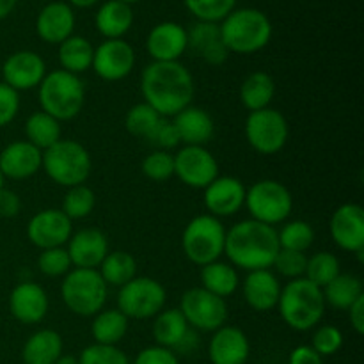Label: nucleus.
Returning <instances> with one entry per match:
<instances>
[{
	"instance_id": "a19ab883",
	"label": "nucleus",
	"mask_w": 364,
	"mask_h": 364,
	"mask_svg": "<svg viewBox=\"0 0 364 364\" xmlns=\"http://www.w3.org/2000/svg\"><path fill=\"white\" fill-rule=\"evenodd\" d=\"M188 13L198 21L220 23L237 7V0H183Z\"/></svg>"
},
{
	"instance_id": "bf43d9fd",
	"label": "nucleus",
	"mask_w": 364,
	"mask_h": 364,
	"mask_svg": "<svg viewBox=\"0 0 364 364\" xmlns=\"http://www.w3.org/2000/svg\"><path fill=\"white\" fill-rule=\"evenodd\" d=\"M117 2H123V4H128V6H132V4H137L141 2V0H117Z\"/></svg>"
},
{
	"instance_id": "603ef678",
	"label": "nucleus",
	"mask_w": 364,
	"mask_h": 364,
	"mask_svg": "<svg viewBox=\"0 0 364 364\" xmlns=\"http://www.w3.org/2000/svg\"><path fill=\"white\" fill-rule=\"evenodd\" d=\"M21 201L16 192L9 188H0V217L4 219H13L20 213Z\"/></svg>"
},
{
	"instance_id": "3c124183",
	"label": "nucleus",
	"mask_w": 364,
	"mask_h": 364,
	"mask_svg": "<svg viewBox=\"0 0 364 364\" xmlns=\"http://www.w3.org/2000/svg\"><path fill=\"white\" fill-rule=\"evenodd\" d=\"M134 364H180L178 363L176 354L174 350L166 347H160V345H155V347L142 348L141 352L135 358Z\"/></svg>"
},
{
	"instance_id": "4468645a",
	"label": "nucleus",
	"mask_w": 364,
	"mask_h": 364,
	"mask_svg": "<svg viewBox=\"0 0 364 364\" xmlns=\"http://www.w3.org/2000/svg\"><path fill=\"white\" fill-rule=\"evenodd\" d=\"M91 68L102 80H123L135 68L134 48L124 39H105L95 48Z\"/></svg>"
},
{
	"instance_id": "4d7b16f0",
	"label": "nucleus",
	"mask_w": 364,
	"mask_h": 364,
	"mask_svg": "<svg viewBox=\"0 0 364 364\" xmlns=\"http://www.w3.org/2000/svg\"><path fill=\"white\" fill-rule=\"evenodd\" d=\"M100 0H68V4L70 6H75V7H80V9H89V7H92L95 4H98Z\"/></svg>"
},
{
	"instance_id": "f257e3e1",
	"label": "nucleus",
	"mask_w": 364,
	"mask_h": 364,
	"mask_svg": "<svg viewBox=\"0 0 364 364\" xmlns=\"http://www.w3.org/2000/svg\"><path fill=\"white\" fill-rule=\"evenodd\" d=\"M141 91L160 117H174L178 112L192 105L196 95L194 77L180 63H155L142 70Z\"/></svg>"
},
{
	"instance_id": "393cba45",
	"label": "nucleus",
	"mask_w": 364,
	"mask_h": 364,
	"mask_svg": "<svg viewBox=\"0 0 364 364\" xmlns=\"http://www.w3.org/2000/svg\"><path fill=\"white\" fill-rule=\"evenodd\" d=\"M187 50L212 66H220L230 55L220 38L219 23L212 21H198L192 25L191 31H187Z\"/></svg>"
},
{
	"instance_id": "39448f33",
	"label": "nucleus",
	"mask_w": 364,
	"mask_h": 364,
	"mask_svg": "<svg viewBox=\"0 0 364 364\" xmlns=\"http://www.w3.org/2000/svg\"><path fill=\"white\" fill-rule=\"evenodd\" d=\"M41 110L57 121H70L82 112L85 102L84 82L78 75L55 70L46 73L38 91Z\"/></svg>"
},
{
	"instance_id": "a878e982",
	"label": "nucleus",
	"mask_w": 364,
	"mask_h": 364,
	"mask_svg": "<svg viewBox=\"0 0 364 364\" xmlns=\"http://www.w3.org/2000/svg\"><path fill=\"white\" fill-rule=\"evenodd\" d=\"M281 283L276 274L270 269L265 270H252L247 272L242 291L247 306H251L255 311L265 313L270 311L277 306L281 295Z\"/></svg>"
},
{
	"instance_id": "9b49d317",
	"label": "nucleus",
	"mask_w": 364,
	"mask_h": 364,
	"mask_svg": "<svg viewBox=\"0 0 364 364\" xmlns=\"http://www.w3.org/2000/svg\"><path fill=\"white\" fill-rule=\"evenodd\" d=\"M245 139L249 146L259 155H276L288 141V121L279 110L267 109L249 112L245 119Z\"/></svg>"
},
{
	"instance_id": "dca6fc26",
	"label": "nucleus",
	"mask_w": 364,
	"mask_h": 364,
	"mask_svg": "<svg viewBox=\"0 0 364 364\" xmlns=\"http://www.w3.org/2000/svg\"><path fill=\"white\" fill-rule=\"evenodd\" d=\"M45 75V60L39 53L32 52V50H20V52L11 53L2 64L4 84L18 92L39 87Z\"/></svg>"
},
{
	"instance_id": "a18cd8bd",
	"label": "nucleus",
	"mask_w": 364,
	"mask_h": 364,
	"mask_svg": "<svg viewBox=\"0 0 364 364\" xmlns=\"http://www.w3.org/2000/svg\"><path fill=\"white\" fill-rule=\"evenodd\" d=\"M78 364H130L127 354L114 345L92 343L82 350Z\"/></svg>"
},
{
	"instance_id": "13d9d810",
	"label": "nucleus",
	"mask_w": 364,
	"mask_h": 364,
	"mask_svg": "<svg viewBox=\"0 0 364 364\" xmlns=\"http://www.w3.org/2000/svg\"><path fill=\"white\" fill-rule=\"evenodd\" d=\"M53 364H78V358H75V355H64L63 354Z\"/></svg>"
},
{
	"instance_id": "7ed1b4c3",
	"label": "nucleus",
	"mask_w": 364,
	"mask_h": 364,
	"mask_svg": "<svg viewBox=\"0 0 364 364\" xmlns=\"http://www.w3.org/2000/svg\"><path fill=\"white\" fill-rule=\"evenodd\" d=\"M220 38L228 52L249 55L265 48L272 38V23L263 11L235 7L219 23Z\"/></svg>"
},
{
	"instance_id": "1a4fd4ad",
	"label": "nucleus",
	"mask_w": 364,
	"mask_h": 364,
	"mask_svg": "<svg viewBox=\"0 0 364 364\" xmlns=\"http://www.w3.org/2000/svg\"><path fill=\"white\" fill-rule=\"evenodd\" d=\"M245 208L251 219L276 226L284 223L294 210V198L287 185L276 180H259L245 192Z\"/></svg>"
},
{
	"instance_id": "aec40b11",
	"label": "nucleus",
	"mask_w": 364,
	"mask_h": 364,
	"mask_svg": "<svg viewBox=\"0 0 364 364\" xmlns=\"http://www.w3.org/2000/svg\"><path fill=\"white\" fill-rule=\"evenodd\" d=\"M48 295L32 281H23L16 284L9 295V311L18 322L25 326H34L43 322V318L48 313Z\"/></svg>"
},
{
	"instance_id": "cd10ccee",
	"label": "nucleus",
	"mask_w": 364,
	"mask_h": 364,
	"mask_svg": "<svg viewBox=\"0 0 364 364\" xmlns=\"http://www.w3.org/2000/svg\"><path fill=\"white\" fill-rule=\"evenodd\" d=\"M180 142L185 146H205L213 137V119L201 107L188 105L173 117Z\"/></svg>"
},
{
	"instance_id": "6ab92c4d",
	"label": "nucleus",
	"mask_w": 364,
	"mask_h": 364,
	"mask_svg": "<svg viewBox=\"0 0 364 364\" xmlns=\"http://www.w3.org/2000/svg\"><path fill=\"white\" fill-rule=\"evenodd\" d=\"M146 50L155 63H174L187 52V28L176 21H162L149 31Z\"/></svg>"
},
{
	"instance_id": "49530a36",
	"label": "nucleus",
	"mask_w": 364,
	"mask_h": 364,
	"mask_svg": "<svg viewBox=\"0 0 364 364\" xmlns=\"http://www.w3.org/2000/svg\"><path fill=\"white\" fill-rule=\"evenodd\" d=\"M306 263H308V256L304 252L279 249L272 267L277 270V274H281V276L288 277L291 281L299 279V277H304Z\"/></svg>"
},
{
	"instance_id": "bb28decb",
	"label": "nucleus",
	"mask_w": 364,
	"mask_h": 364,
	"mask_svg": "<svg viewBox=\"0 0 364 364\" xmlns=\"http://www.w3.org/2000/svg\"><path fill=\"white\" fill-rule=\"evenodd\" d=\"M153 338L160 347L171 350H187V343L192 340L191 327L178 308L162 309L153 322Z\"/></svg>"
},
{
	"instance_id": "c9c22d12",
	"label": "nucleus",
	"mask_w": 364,
	"mask_h": 364,
	"mask_svg": "<svg viewBox=\"0 0 364 364\" xmlns=\"http://www.w3.org/2000/svg\"><path fill=\"white\" fill-rule=\"evenodd\" d=\"M98 272L107 287L110 284V287L121 288L137 276V262L130 252L114 251L103 258Z\"/></svg>"
},
{
	"instance_id": "f8f14e48",
	"label": "nucleus",
	"mask_w": 364,
	"mask_h": 364,
	"mask_svg": "<svg viewBox=\"0 0 364 364\" xmlns=\"http://www.w3.org/2000/svg\"><path fill=\"white\" fill-rule=\"evenodd\" d=\"M178 309L185 316L188 327L206 333H215L228 318V306L224 299L210 294L201 287L185 291Z\"/></svg>"
},
{
	"instance_id": "79ce46f5",
	"label": "nucleus",
	"mask_w": 364,
	"mask_h": 364,
	"mask_svg": "<svg viewBox=\"0 0 364 364\" xmlns=\"http://www.w3.org/2000/svg\"><path fill=\"white\" fill-rule=\"evenodd\" d=\"M160 119H162V117H160L148 103L142 102L128 110L127 117H124V127H127L128 134H132L134 137H141L146 141Z\"/></svg>"
},
{
	"instance_id": "e433bc0d",
	"label": "nucleus",
	"mask_w": 364,
	"mask_h": 364,
	"mask_svg": "<svg viewBox=\"0 0 364 364\" xmlns=\"http://www.w3.org/2000/svg\"><path fill=\"white\" fill-rule=\"evenodd\" d=\"M25 135H27V142L45 151L63 139L60 137V121L39 110V112L31 114L25 121Z\"/></svg>"
},
{
	"instance_id": "423d86ee",
	"label": "nucleus",
	"mask_w": 364,
	"mask_h": 364,
	"mask_svg": "<svg viewBox=\"0 0 364 364\" xmlns=\"http://www.w3.org/2000/svg\"><path fill=\"white\" fill-rule=\"evenodd\" d=\"M41 169L60 187H77L87 181L92 160L87 149L73 139H60L43 151Z\"/></svg>"
},
{
	"instance_id": "c85d7f7f",
	"label": "nucleus",
	"mask_w": 364,
	"mask_h": 364,
	"mask_svg": "<svg viewBox=\"0 0 364 364\" xmlns=\"http://www.w3.org/2000/svg\"><path fill=\"white\" fill-rule=\"evenodd\" d=\"M95 23L105 39H123V36L134 25V11L128 4L107 0L96 11Z\"/></svg>"
},
{
	"instance_id": "ddd939ff",
	"label": "nucleus",
	"mask_w": 364,
	"mask_h": 364,
	"mask_svg": "<svg viewBox=\"0 0 364 364\" xmlns=\"http://www.w3.org/2000/svg\"><path fill=\"white\" fill-rule=\"evenodd\" d=\"M174 174L187 187L205 191L219 176V164L205 146H183L174 153Z\"/></svg>"
},
{
	"instance_id": "f704fd0d",
	"label": "nucleus",
	"mask_w": 364,
	"mask_h": 364,
	"mask_svg": "<svg viewBox=\"0 0 364 364\" xmlns=\"http://www.w3.org/2000/svg\"><path fill=\"white\" fill-rule=\"evenodd\" d=\"M127 331L128 318L117 308L102 309L98 315H95L91 326V334L95 338V343L114 345V347L123 340Z\"/></svg>"
},
{
	"instance_id": "09e8293b",
	"label": "nucleus",
	"mask_w": 364,
	"mask_h": 364,
	"mask_svg": "<svg viewBox=\"0 0 364 364\" xmlns=\"http://www.w3.org/2000/svg\"><path fill=\"white\" fill-rule=\"evenodd\" d=\"M146 141L151 146H155L156 149H162V151L173 149L180 144V137H178V132L174 128L173 121H167L166 117H162L156 123V127L153 128V132L148 135Z\"/></svg>"
},
{
	"instance_id": "20e7f679",
	"label": "nucleus",
	"mask_w": 364,
	"mask_h": 364,
	"mask_svg": "<svg viewBox=\"0 0 364 364\" xmlns=\"http://www.w3.org/2000/svg\"><path fill=\"white\" fill-rule=\"evenodd\" d=\"M326 306L322 288L309 283L306 277H299L281 288L276 308L290 329L304 333L318 326L326 313Z\"/></svg>"
},
{
	"instance_id": "412c9836",
	"label": "nucleus",
	"mask_w": 364,
	"mask_h": 364,
	"mask_svg": "<svg viewBox=\"0 0 364 364\" xmlns=\"http://www.w3.org/2000/svg\"><path fill=\"white\" fill-rule=\"evenodd\" d=\"M75 31L73 7L63 0L50 2L36 18V32L48 45H60Z\"/></svg>"
},
{
	"instance_id": "680f3d73",
	"label": "nucleus",
	"mask_w": 364,
	"mask_h": 364,
	"mask_svg": "<svg viewBox=\"0 0 364 364\" xmlns=\"http://www.w3.org/2000/svg\"><path fill=\"white\" fill-rule=\"evenodd\" d=\"M0 78H2V64H0Z\"/></svg>"
},
{
	"instance_id": "ea45409f",
	"label": "nucleus",
	"mask_w": 364,
	"mask_h": 364,
	"mask_svg": "<svg viewBox=\"0 0 364 364\" xmlns=\"http://www.w3.org/2000/svg\"><path fill=\"white\" fill-rule=\"evenodd\" d=\"M96 205V196L92 188L87 185H77V187L68 188L66 196L63 199V212L70 220L85 219L91 215Z\"/></svg>"
},
{
	"instance_id": "6e6552de",
	"label": "nucleus",
	"mask_w": 364,
	"mask_h": 364,
	"mask_svg": "<svg viewBox=\"0 0 364 364\" xmlns=\"http://www.w3.org/2000/svg\"><path fill=\"white\" fill-rule=\"evenodd\" d=\"M226 244V228L220 219L205 213L198 215L185 226L181 237V247L188 262L198 267L217 262L224 255Z\"/></svg>"
},
{
	"instance_id": "8fccbe9b",
	"label": "nucleus",
	"mask_w": 364,
	"mask_h": 364,
	"mask_svg": "<svg viewBox=\"0 0 364 364\" xmlns=\"http://www.w3.org/2000/svg\"><path fill=\"white\" fill-rule=\"evenodd\" d=\"M20 112V95L9 85L0 84V128L9 124Z\"/></svg>"
},
{
	"instance_id": "72a5a7b5",
	"label": "nucleus",
	"mask_w": 364,
	"mask_h": 364,
	"mask_svg": "<svg viewBox=\"0 0 364 364\" xmlns=\"http://www.w3.org/2000/svg\"><path fill=\"white\" fill-rule=\"evenodd\" d=\"M322 294L323 299H326V304H329L334 309L347 311L358 299L363 297L364 291L361 279L358 276H354V274H340L327 287L322 288Z\"/></svg>"
},
{
	"instance_id": "c03bdc74",
	"label": "nucleus",
	"mask_w": 364,
	"mask_h": 364,
	"mask_svg": "<svg viewBox=\"0 0 364 364\" xmlns=\"http://www.w3.org/2000/svg\"><path fill=\"white\" fill-rule=\"evenodd\" d=\"M38 269L39 272L48 277L66 276L71 270V262L66 247L43 249L41 255L38 256Z\"/></svg>"
},
{
	"instance_id": "37998d69",
	"label": "nucleus",
	"mask_w": 364,
	"mask_h": 364,
	"mask_svg": "<svg viewBox=\"0 0 364 364\" xmlns=\"http://www.w3.org/2000/svg\"><path fill=\"white\" fill-rule=\"evenodd\" d=\"M142 173L153 181H166L174 176V155L155 149L142 160Z\"/></svg>"
},
{
	"instance_id": "5701e85b",
	"label": "nucleus",
	"mask_w": 364,
	"mask_h": 364,
	"mask_svg": "<svg viewBox=\"0 0 364 364\" xmlns=\"http://www.w3.org/2000/svg\"><path fill=\"white\" fill-rule=\"evenodd\" d=\"M66 251L75 269H96L109 255V242L102 231L87 228L71 235Z\"/></svg>"
},
{
	"instance_id": "a211bd4d",
	"label": "nucleus",
	"mask_w": 364,
	"mask_h": 364,
	"mask_svg": "<svg viewBox=\"0 0 364 364\" xmlns=\"http://www.w3.org/2000/svg\"><path fill=\"white\" fill-rule=\"evenodd\" d=\"M245 185L235 176H217L208 187L205 188L206 210L210 215L217 217H231L244 206L245 203Z\"/></svg>"
},
{
	"instance_id": "f3484780",
	"label": "nucleus",
	"mask_w": 364,
	"mask_h": 364,
	"mask_svg": "<svg viewBox=\"0 0 364 364\" xmlns=\"http://www.w3.org/2000/svg\"><path fill=\"white\" fill-rule=\"evenodd\" d=\"M334 244L347 252L364 251V210L358 203H345L333 213L329 223Z\"/></svg>"
},
{
	"instance_id": "473e14b6",
	"label": "nucleus",
	"mask_w": 364,
	"mask_h": 364,
	"mask_svg": "<svg viewBox=\"0 0 364 364\" xmlns=\"http://www.w3.org/2000/svg\"><path fill=\"white\" fill-rule=\"evenodd\" d=\"M201 288L220 299H226L237 291L240 279H238L237 269L231 263L213 262L201 267Z\"/></svg>"
},
{
	"instance_id": "0eeeda50",
	"label": "nucleus",
	"mask_w": 364,
	"mask_h": 364,
	"mask_svg": "<svg viewBox=\"0 0 364 364\" xmlns=\"http://www.w3.org/2000/svg\"><path fill=\"white\" fill-rule=\"evenodd\" d=\"M107 290L96 269H71L60 284V299L75 315L95 316L105 308Z\"/></svg>"
},
{
	"instance_id": "c756f323",
	"label": "nucleus",
	"mask_w": 364,
	"mask_h": 364,
	"mask_svg": "<svg viewBox=\"0 0 364 364\" xmlns=\"http://www.w3.org/2000/svg\"><path fill=\"white\" fill-rule=\"evenodd\" d=\"M63 355V338L57 331L41 329L32 334L21 348L25 364H53Z\"/></svg>"
},
{
	"instance_id": "864d4df0",
	"label": "nucleus",
	"mask_w": 364,
	"mask_h": 364,
	"mask_svg": "<svg viewBox=\"0 0 364 364\" xmlns=\"http://www.w3.org/2000/svg\"><path fill=\"white\" fill-rule=\"evenodd\" d=\"M288 364H323L322 355L316 354L311 347L308 345H301V347L294 348L290 354V361Z\"/></svg>"
},
{
	"instance_id": "5fc2aeb1",
	"label": "nucleus",
	"mask_w": 364,
	"mask_h": 364,
	"mask_svg": "<svg viewBox=\"0 0 364 364\" xmlns=\"http://www.w3.org/2000/svg\"><path fill=\"white\" fill-rule=\"evenodd\" d=\"M347 311L348 318H350V326L354 327L355 333L364 334V295L361 299H358Z\"/></svg>"
},
{
	"instance_id": "6e6d98bb",
	"label": "nucleus",
	"mask_w": 364,
	"mask_h": 364,
	"mask_svg": "<svg viewBox=\"0 0 364 364\" xmlns=\"http://www.w3.org/2000/svg\"><path fill=\"white\" fill-rule=\"evenodd\" d=\"M16 4L18 0H0V20L9 16L14 11V7H16Z\"/></svg>"
},
{
	"instance_id": "b1692460",
	"label": "nucleus",
	"mask_w": 364,
	"mask_h": 364,
	"mask_svg": "<svg viewBox=\"0 0 364 364\" xmlns=\"http://www.w3.org/2000/svg\"><path fill=\"white\" fill-rule=\"evenodd\" d=\"M251 354V343L242 329L223 326L210 340L208 355L212 364H245Z\"/></svg>"
},
{
	"instance_id": "4be33fe9",
	"label": "nucleus",
	"mask_w": 364,
	"mask_h": 364,
	"mask_svg": "<svg viewBox=\"0 0 364 364\" xmlns=\"http://www.w3.org/2000/svg\"><path fill=\"white\" fill-rule=\"evenodd\" d=\"M43 151L27 141H14L0 151V173L9 180H27L41 169Z\"/></svg>"
},
{
	"instance_id": "7c9ffc66",
	"label": "nucleus",
	"mask_w": 364,
	"mask_h": 364,
	"mask_svg": "<svg viewBox=\"0 0 364 364\" xmlns=\"http://www.w3.org/2000/svg\"><path fill=\"white\" fill-rule=\"evenodd\" d=\"M274 95H276V82L265 71H255L242 82L240 100L242 105L249 112H256V110L270 107Z\"/></svg>"
},
{
	"instance_id": "de8ad7c7",
	"label": "nucleus",
	"mask_w": 364,
	"mask_h": 364,
	"mask_svg": "<svg viewBox=\"0 0 364 364\" xmlns=\"http://www.w3.org/2000/svg\"><path fill=\"white\" fill-rule=\"evenodd\" d=\"M343 345V334L334 326H320L313 334L311 348L318 355H333Z\"/></svg>"
},
{
	"instance_id": "052dcab7",
	"label": "nucleus",
	"mask_w": 364,
	"mask_h": 364,
	"mask_svg": "<svg viewBox=\"0 0 364 364\" xmlns=\"http://www.w3.org/2000/svg\"><path fill=\"white\" fill-rule=\"evenodd\" d=\"M4 180H6V178H4L2 173H0V188H4Z\"/></svg>"
},
{
	"instance_id": "2f4dec72",
	"label": "nucleus",
	"mask_w": 364,
	"mask_h": 364,
	"mask_svg": "<svg viewBox=\"0 0 364 364\" xmlns=\"http://www.w3.org/2000/svg\"><path fill=\"white\" fill-rule=\"evenodd\" d=\"M59 64L60 70L68 73L80 75L84 71L91 70L92 55H95V46L91 45L87 38L82 36H70L66 41L59 45Z\"/></svg>"
},
{
	"instance_id": "9d476101",
	"label": "nucleus",
	"mask_w": 364,
	"mask_h": 364,
	"mask_svg": "<svg viewBox=\"0 0 364 364\" xmlns=\"http://www.w3.org/2000/svg\"><path fill=\"white\" fill-rule=\"evenodd\" d=\"M166 288L153 277L135 276L117 294V309L127 318L146 320L159 315L166 306Z\"/></svg>"
},
{
	"instance_id": "f03ea898",
	"label": "nucleus",
	"mask_w": 364,
	"mask_h": 364,
	"mask_svg": "<svg viewBox=\"0 0 364 364\" xmlns=\"http://www.w3.org/2000/svg\"><path fill=\"white\" fill-rule=\"evenodd\" d=\"M277 230L255 219H245L226 231L224 255L235 269L245 272L272 269L279 252Z\"/></svg>"
},
{
	"instance_id": "2eb2a0df",
	"label": "nucleus",
	"mask_w": 364,
	"mask_h": 364,
	"mask_svg": "<svg viewBox=\"0 0 364 364\" xmlns=\"http://www.w3.org/2000/svg\"><path fill=\"white\" fill-rule=\"evenodd\" d=\"M73 220L64 215L63 210H41L27 224V237L32 245L43 249L64 247L73 231Z\"/></svg>"
},
{
	"instance_id": "4c0bfd02",
	"label": "nucleus",
	"mask_w": 364,
	"mask_h": 364,
	"mask_svg": "<svg viewBox=\"0 0 364 364\" xmlns=\"http://www.w3.org/2000/svg\"><path fill=\"white\" fill-rule=\"evenodd\" d=\"M340 274V259L329 251L316 252L311 258H308V263H306L304 277L318 288L327 287Z\"/></svg>"
},
{
	"instance_id": "58836bf2",
	"label": "nucleus",
	"mask_w": 364,
	"mask_h": 364,
	"mask_svg": "<svg viewBox=\"0 0 364 364\" xmlns=\"http://www.w3.org/2000/svg\"><path fill=\"white\" fill-rule=\"evenodd\" d=\"M277 238H279L281 249L306 252L313 245L315 231H313L311 224H308L306 220H291V223L284 224L281 231H277Z\"/></svg>"
}]
</instances>
